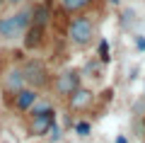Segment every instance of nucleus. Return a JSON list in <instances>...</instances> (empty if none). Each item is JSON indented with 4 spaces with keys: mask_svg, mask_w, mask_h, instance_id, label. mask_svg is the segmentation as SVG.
Returning <instances> with one entry per match:
<instances>
[{
    "mask_svg": "<svg viewBox=\"0 0 145 143\" xmlns=\"http://www.w3.org/2000/svg\"><path fill=\"white\" fill-rule=\"evenodd\" d=\"M31 12H34V5L31 7H22V10L12 12V15H3L0 17V39H17L27 32V27L31 24Z\"/></svg>",
    "mask_w": 145,
    "mask_h": 143,
    "instance_id": "nucleus-1",
    "label": "nucleus"
},
{
    "mask_svg": "<svg viewBox=\"0 0 145 143\" xmlns=\"http://www.w3.org/2000/svg\"><path fill=\"white\" fill-rule=\"evenodd\" d=\"M94 36H97V29H94V22L89 17H82V15L70 17V22H68V39L75 46L85 49V46H89L94 41Z\"/></svg>",
    "mask_w": 145,
    "mask_h": 143,
    "instance_id": "nucleus-2",
    "label": "nucleus"
},
{
    "mask_svg": "<svg viewBox=\"0 0 145 143\" xmlns=\"http://www.w3.org/2000/svg\"><path fill=\"white\" fill-rule=\"evenodd\" d=\"M22 73H24L27 85L34 87V90H44V87L51 85V73H48V68L44 66L39 58H31V61H27L24 66H22Z\"/></svg>",
    "mask_w": 145,
    "mask_h": 143,
    "instance_id": "nucleus-3",
    "label": "nucleus"
},
{
    "mask_svg": "<svg viewBox=\"0 0 145 143\" xmlns=\"http://www.w3.org/2000/svg\"><path fill=\"white\" fill-rule=\"evenodd\" d=\"M80 80H82V73H80V71H75V68H68V71L58 73V75L51 80L53 92H56V97L68 100V97L72 95V92H75V90L80 87Z\"/></svg>",
    "mask_w": 145,
    "mask_h": 143,
    "instance_id": "nucleus-4",
    "label": "nucleus"
},
{
    "mask_svg": "<svg viewBox=\"0 0 145 143\" xmlns=\"http://www.w3.org/2000/svg\"><path fill=\"white\" fill-rule=\"evenodd\" d=\"M53 124H56V109L29 114V136H34V138L48 136V131L53 129Z\"/></svg>",
    "mask_w": 145,
    "mask_h": 143,
    "instance_id": "nucleus-5",
    "label": "nucleus"
},
{
    "mask_svg": "<svg viewBox=\"0 0 145 143\" xmlns=\"http://www.w3.org/2000/svg\"><path fill=\"white\" fill-rule=\"evenodd\" d=\"M39 97H41V95H39V90H34V87H22V90H17L15 92V109L17 112H29L31 107H34L36 102H39Z\"/></svg>",
    "mask_w": 145,
    "mask_h": 143,
    "instance_id": "nucleus-6",
    "label": "nucleus"
},
{
    "mask_svg": "<svg viewBox=\"0 0 145 143\" xmlns=\"http://www.w3.org/2000/svg\"><path fill=\"white\" fill-rule=\"evenodd\" d=\"M92 102H94V92L87 90V87H82V85L68 97V107L72 112H85L87 107H92Z\"/></svg>",
    "mask_w": 145,
    "mask_h": 143,
    "instance_id": "nucleus-7",
    "label": "nucleus"
},
{
    "mask_svg": "<svg viewBox=\"0 0 145 143\" xmlns=\"http://www.w3.org/2000/svg\"><path fill=\"white\" fill-rule=\"evenodd\" d=\"M24 49L29 51H36V49H41L44 41H46V27H39V24H29L27 27L24 34Z\"/></svg>",
    "mask_w": 145,
    "mask_h": 143,
    "instance_id": "nucleus-8",
    "label": "nucleus"
},
{
    "mask_svg": "<svg viewBox=\"0 0 145 143\" xmlns=\"http://www.w3.org/2000/svg\"><path fill=\"white\" fill-rule=\"evenodd\" d=\"M5 90L7 92H12L15 95L17 90H22V87H27V80H24V73H22V68H15V71H10L5 75Z\"/></svg>",
    "mask_w": 145,
    "mask_h": 143,
    "instance_id": "nucleus-9",
    "label": "nucleus"
},
{
    "mask_svg": "<svg viewBox=\"0 0 145 143\" xmlns=\"http://www.w3.org/2000/svg\"><path fill=\"white\" fill-rule=\"evenodd\" d=\"M48 17H51V7L48 5H34V12H31V24H39V27H46L48 24Z\"/></svg>",
    "mask_w": 145,
    "mask_h": 143,
    "instance_id": "nucleus-10",
    "label": "nucleus"
},
{
    "mask_svg": "<svg viewBox=\"0 0 145 143\" xmlns=\"http://www.w3.org/2000/svg\"><path fill=\"white\" fill-rule=\"evenodd\" d=\"M58 3L68 15H75V12H82L85 7H89L94 0H58Z\"/></svg>",
    "mask_w": 145,
    "mask_h": 143,
    "instance_id": "nucleus-11",
    "label": "nucleus"
},
{
    "mask_svg": "<svg viewBox=\"0 0 145 143\" xmlns=\"http://www.w3.org/2000/svg\"><path fill=\"white\" fill-rule=\"evenodd\" d=\"M72 131H75V133H78V136H89V133H92V124H89V121H75V124H72Z\"/></svg>",
    "mask_w": 145,
    "mask_h": 143,
    "instance_id": "nucleus-12",
    "label": "nucleus"
},
{
    "mask_svg": "<svg viewBox=\"0 0 145 143\" xmlns=\"http://www.w3.org/2000/svg\"><path fill=\"white\" fill-rule=\"evenodd\" d=\"M99 61H102V63H109V41H106V39L99 41Z\"/></svg>",
    "mask_w": 145,
    "mask_h": 143,
    "instance_id": "nucleus-13",
    "label": "nucleus"
},
{
    "mask_svg": "<svg viewBox=\"0 0 145 143\" xmlns=\"http://www.w3.org/2000/svg\"><path fill=\"white\" fill-rule=\"evenodd\" d=\"M135 46L138 51H145V36H135Z\"/></svg>",
    "mask_w": 145,
    "mask_h": 143,
    "instance_id": "nucleus-14",
    "label": "nucleus"
},
{
    "mask_svg": "<svg viewBox=\"0 0 145 143\" xmlns=\"http://www.w3.org/2000/svg\"><path fill=\"white\" fill-rule=\"evenodd\" d=\"M7 5H12V7H17V5H24V0H5Z\"/></svg>",
    "mask_w": 145,
    "mask_h": 143,
    "instance_id": "nucleus-15",
    "label": "nucleus"
},
{
    "mask_svg": "<svg viewBox=\"0 0 145 143\" xmlns=\"http://www.w3.org/2000/svg\"><path fill=\"white\" fill-rule=\"evenodd\" d=\"M116 143H128V138H126V136H119V138H116Z\"/></svg>",
    "mask_w": 145,
    "mask_h": 143,
    "instance_id": "nucleus-16",
    "label": "nucleus"
}]
</instances>
